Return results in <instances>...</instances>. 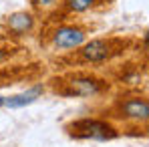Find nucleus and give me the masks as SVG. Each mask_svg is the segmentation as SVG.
<instances>
[{"label":"nucleus","instance_id":"6e6552de","mask_svg":"<svg viewBox=\"0 0 149 147\" xmlns=\"http://www.w3.org/2000/svg\"><path fill=\"white\" fill-rule=\"evenodd\" d=\"M107 4H109V0H63L56 14L61 18H73V16H83L89 12H97L101 8H105Z\"/></svg>","mask_w":149,"mask_h":147},{"label":"nucleus","instance_id":"9b49d317","mask_svg":"<svg viewBox=\"0 0 149 147\" xmlns=\"http://www.w3.org/2000/svg\"><path fill=\"white\" fill-rule=\"evenodd\" d=\"M61 2L63 0H28V10H32L36 16L50 18L61 8Z\"/></svg>","mask_w":149,"mask_h":147},{"label":"nucleus","instance_id":"4468645a","mask_svg":"<svg viewBox=\"0 0 149 147\" xmlns=\"http://www.w3.org/2000/svg\"><path fill=\"white\" fill-rule=\"evenodd\" d=\"M143 135H145V137H149V123L143 127Z\"/></svg>","mask_w":149,"mask_h":147},{"label":"nucleus","instance_id":"ddd939ff","mask_svg":"<svg viewBox=\"0 0 149 147\" xmlns=\"http://www.w3.org/2000/svg\"><path fill=\"white\" fill-rule=\"evenodd\" d=\"M18 54V50L14 49V47H8V45H0V67L2 65H6L12 56H16Z\"/></svg>","mask_w":149,"mask_h":147},{"label":"nucleus","instance_id":"39448f33","mask_svg":"<svg viewBox=\"0 0 149 147\" xmlns=\"http://www.w3.org/2000/svg\"><path fill=\"white\" fill-rule=\"evenodd\" d=\"M69 137L81 141H111L121 135L115 121L107 117H81L65 125Z\"/></svg>","mask_w":149,"mask_h":147},{"label":"nucleus","instance_id":"1a4fd4ad","mask_svg":"<svg viewBox=\"0 0 149 147\" xmlns=\"http://www.w3.org/2000/svg\"><path fill=\"white\" fill-rule=\"evenodd\" d=\"M45 93H47V85L45 83H34L32 87H28L22 93L4 97V107H8V109H20V107H26V105H32L34 101H38Z\"/></svg>","mask_w":149,"mask_h":147},{"label":"nucleus","instance_id":"f8f14e48","mask_svg":"<svg viewBox=\"0 0 149 147\" xmlns=\"http://www.w3.org/2000/svg\"><path fill=\"white\" fill-rule=\"evenodd\" d=\"M133 50H137V52H139V59H141V61L149 67V28L141 34V38H137L135 49H133Z\"/></svg>","mask_w":149,"mask_h":147},{"label":"nucleus","instance_id":"f257e3e1","mask_svg":"<svg viewBox=\"0 0 149 147\" xmlns=\"http://www.w3.org/2000/svg\"><path fill=\"white\" fill-rule=\"evenodd\" d=\"M137 38L123 34H109V36H91L81 49L71 54L58 56L61 65L69 67H103L123 59L129 50L135 49Z\"/></svg>","mask_w":149,"mask_h":147},{"label":"nucleus","instance_id":"0eeeda50","mask_svg":"<svg viewBox=\"0 0 149 147\" xmlns=\"http://www.w3.org/2000/svg\"><path fill=\"white\" fill-rule=\"evenodd\" d=\"M38 26V16L32 10H16L2 20V28L10 38L30 36Z\"/></svg>","mask_w":149,"mask_h":147},{"label":"nucleus","instance_id":"9d476101","mask_svg":"<svg viewBox=\"0 0 149 147\" xmlns=\"http://www.w3.org/2000/svg\"><path fill=\"white\" fill-rule=\"evenodd\" d=\"M38 65H14V67H4L0 71V87L2 85H14L20 83L22 79H36L40 75Z\"/></svg>","mask_w":149,"mask_h":147},{"label":"nucleus","instance_id":"423d86ee","mask_svg":"<svg viewBox=\"0 0 149 147\" xmlns=\"http://www.w3.org/2000/svg\"><path fill=\"white\" fill-rule=\"evenodd\" d=\"M149 75V67L139 59V61H123L121 65L111 69V83H117L125 87L127 91H133L145 83Z\"/></svg>","mask_w":149,"mask_h":147},{"label":"nucleus","instance_id":"f03ea898","mask_svg":"<svg viewBox=\"0 0 149 147\" xmlns=\"http://www.w3.org/2000/svg\"><path fill=\"white\" fill-rule=\"evenodd\" d=\"M47 89L63 99H101L111 93L113 83L95 71L69 69L52 75L47 81Z\"/></svg>","mask_w":149,"mask_h":147},{"label":"nucleus","instance_id":"7ed1b4c3","mask_svg":"<svg viewBox=\"0 0 149 147\" xmlns=\"http://www.w3.org/2000/svg\"><path fill=\"white\" fill-rule=\"evenodd\" d=\"M89 32V24L81 20H49V24H45V28L40 30V47H45L52 54L65 56L81 49L91 38Z\"/></svg>","mask_w":149,"mask_h":147},{"label":"nucleus","instance_id":"20e7f679","mask_svg":"<svg viewBox=\"0 0 149 147\" xmlns=\"http://www.w3.org/2000/svg\"><path fill=\"white\" fill-rule=\"evenodd\" d=\"M105 117L125 125L145 127L149 123V95L135 91L121 93L109 103V107L105 109Z\"/></svg>","mask_w":149,"mask_h":147}]
</instances>
